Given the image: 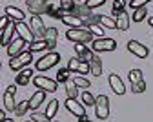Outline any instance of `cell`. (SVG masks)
Returning a JSON list of instances; mask_svg holds the SVG:
<instances>
[{
	"label": "cell",
	"mask_w": 153,
	"mask_h": 122,
	"mask_svg": "<svg viewBox=\"0 0 153 122\" xmlns=\"http://www.w3.org/2000/svg\"><path fill=\"white\" fill-rule=\"evenodd\" d=\"M66 38L75 44H88L93 40V33L88 28H69L66 33Z\"/></svg>",
	"instance_id": "cell-1"
},
{
	"label": "cell",
	"mask_w": 153,
	"mask_h": 122,
	"mask_svg": "<svg viewBox=\"0 0 153 122\" xmlns=\"http://www.w3.org/2000/svg\"><path fill=\"white\" fill-rule=\"evenodd\" d=\"M29 62H33V51H24V53L16 55L9 60V68L13 71H20L26 66H29Z\"/></svg>",
	"instance_id": "cell-2"
},
{
	"label": "cell",
	"mask_w": 153,
	"mask_h": 122,
	"mask_svg": "<svg viewBox=\"0 0 153 122\" xmlns=\"http://www.w3.org/2000/svg\"><path fill=\"white\" fill-rule=\"evenodd\" d=\"M60 62V55L59 53H55V51H51V53H48V55H44L40 60H36V69L38 71H48V69H51L53 66H56Z\"/></svg>",
	"instance_id": "cell-3"
},
{
	"label": "cell",
	"mask_w": 153,
	"mask_h": 122,
	"mask_svg": "<svg viewBox=\"0 0 153 122\" xmlns=\"http://www.w3.org/2000/svg\"><path fill=\"white\" fill-rule=\"evenodd\" d=\"M95 115L100 120H106L109 117V98L106 95H99L95 102Z\"/></svg>",
	"instance_id": "cell-4"
},
{
	"label": "cell",
	"mask_w": 153,
	"mask_h": 122,
	"mask_svg": "<svg viewBox=\"0 0 153 122\" xmlns=\"http://www.w3.org/2000/svg\"><path fill=\"white\" fill-rule=\"evenodd\" d=\"M29 28H31V31L35 33V36H38V40H44V36H46V33H48V28L44 26V20L40 18V15H33V16H31Z\"/></svg>",
	"instance_id": "cell-5"
},
{
	"label": "cell",
	"mask_w": 153,
	"mask_h": 122,
	"mask_svg": "<svg viewBox=\"0 0 153 122\" xmlns=\"http://www.w3.org/2000/svg\"><path fill=\"white\" fill-rule=\"evenodd\" d=\"M33 82H35V86H36L38 89H44V91H49V93L56 91V88H59V82H56V80L48 78V77H44V75L35 77V78H33Z\"/></svg>",
	"instance_id": "cell-6"
},
{
	"label": "cell",
	"mask_w": 153,
	"mask_h": 122,
	"mask_svg": "<svg viewBox=\"0 0 153 122\" xmlns=\"http://www.w3.org/2000/svg\"><path fill=\"white\" fill-rule=\"evenodd\" d=\"M115 48H117V42L113 38H104V36L93 40V44H91L93 51H113Z\"/></svg>",
	"instance_id": "cell-7"
},
{
	"label": "cell",
	"mask_w": 153,
	"mask_h": 122,
	"mask_svg": "<svg viewBox=\"0 0 153 122\" xmlns=\"http://www.w3.org/2000/svg\"><path fill=\"white\" fill-rule=\"evenodd\" d=\"M31 15H46L48 13V0H27L26 2Z\"/></svg>",
	"instance_id": "cell-8"
},
{
	"label": "cell",
	"mask_w": 153,
	"mask_h": 122,
	"mask_svg": "<svg viewBox=\"0 0 153 122\" xmlns=\"http://www.w3.org/2000/svg\"><path fill=\"white\" fill-rule=\"evenodd\" d=\"M128 51L133 53L135 57H139V58H146L149 55V49L144 44L137 42V40H129V42H128Z\"/></svg>",
	"instance_id": "cell-9"
},
{
	"label": "cell",
	"mask_w": 153,
	"mask_h": 122,
	"mask_svg": "<svg viewBox=\"0 0 153 122\" xmlns=\"http://www.w3.org/2000/svg\"><path fill=\"white\" fill-rule=\"evenodd\" d=\"M66 108H68V111L69 113H73L75 117H86V108L82 106V104H79V100L76 98H68L66 100Z\"/></svg>",
	"instance_id": "cell-10"
},
{
	"label": "cell",
	"mask_w": 153,
	"mask_h": 122,
	"mask_svg": "<svg viewBox=\"0 0 153 122\" xmlns=\"http://www.w3.org/2000/svg\"><path fill=\"white\" fill-rule=\"evenodd\" d=\"M16 26V33H18V36L20 38H24L26 42H35V33L31 31V28L27 26V24H24V22H16L15 24Z\"/></svg>",
	"instance_id": "cell-11"
},
{
	"label": "cell",
	"mask_w": 153,
	"mask_h": 122,
	"mask_svg": "<svg viewBox=\"0 0 153 122\" xmlns=\"http://www.w3.org/2000/svg\"><path fill=\"white\" fill-rule=\"evenodd\" d=\"M24 46H26V40H24V38H20V36H16L13 42L7 46V53H9V57L13 58V57H16V55L24 53Z\"/></svg>",
	"instance_id": "cell-12"
},
{
	"label": "cell",
	"mask_w": 153,
	"mask_h": 122,
	"mask_svg": "<svg viewBox=\"0 0 153 122\" xmlns=\"http://www.w3.org/2000/svg\"><path fill=\"white\" fill-rule=\"evenodd\" d=\"M109 86H111V89L117 93V95H124V93H126V86H124L122 78H120L117 73H111V75H109Z\"/></svg>",
	"instance_id": "cell-13"
},
{
	"label": "cell",
	"mask_w": 153,
	"mask_h": 122,
	"mask_svg": "<svg viewBox=\"0 0 153 122\" xmlns=\"http://www.w3.org/2000/svg\"><path fill=\"white\" fill-rule=\"evenodd\" d=\"M75 51L76 55H79L80 60H84V62H91L93 60V49L91 48H86V44H75Z\"/></svg>",
	"instance_id": "cell-14"
},
{
	"label": "cell",
	"mask_w": 153,
	"mask_h": 122,
	"mask_svg": "<svg viewBox=\"0 0 153 122\" xmlns=\"http://www.w3.org/2000/svg\"><path fill=\"white\" fill-rule=\"evenodd\" d=\"M69 15H73V16H79L80 20H82V22H84V20L88 18V16H91L93 13H91V9L86 6V4H75V7L71 9V13Z\"/></svg>",
	"instance_id": "cell-15"
},
{
	"label": "cell",
	"mask_w": 153,
	"mask_h": 122,
	"mask_svg": "<svg viewBox=\"0 0 153 122\" xmlns=\"http://www.w3.org/2000/svg\"><path fill=\"white\" fill-rule=\"evenodd\" d=\"M15 33H16V26H15V22H11L4 31H2V46H9L13 40H15Z\"/></svg>",
	"instance_id": "cell-16"
},
{
	"label": "cell",
	"mask_w": 153,
	"mask_h": 122,
	"mask_svg": "<svg viewBox=\"0 0 153 122\" xmlns=\"http://www.w3.org/2000/svg\"><path fill=\"white\" fill-rule=\"evenodd\" d=\"M6 15L13 20V22H22V20L26 18L24 11L18 9V7H15V6H7V7H6Z\"/></svg>",
	"instance_id": "cell-17"
},
{
	"label": "cell",
	"mask_w": 153,
	"mask_h": 122,
	"mask_svg": "<svg viewBox=\"0 0 153 122\" xmlns=\"http://www.w3.org/2000/svg\"><path fill=\"white\" fill-rule=\"evenodd\" d=\"M44 98H46V91H44V89L35 91V93H33V97L29 98V108H31V109H36L38 106L44 102Z\"/></svg>",
	"instance_id": "cell-18"
},
{
	"label": "cell",
	"mask_w": 153,
	"mask_h": 122,
	"mask_svg": "<svg viewBox=\"0 0 153 122\" xmlns=\"http://www.w3.org/2000/svg\"><path fill=\"white\" fill-rule=\"evenodd\" d=\"M31 77H33V71H31V68H26V69H22L20 73L16 75V84H18V86H26V84H29Z\"/></svg>",
	"instance_id": "cell-19"
},
{
	"label": "cell",
	"mask_w": 153,
	"mask_h": 122,
	"mask_svg": "<svg viewBox=\"0 0 153 122\" xmlns=\"http://www.w3.org/2000/svg\"><path fill=\"white\" fill-rule=\"evenodd\" d=\"M89 73L93 75V77H100L102 75V60L97 57V55H95L93 57V60H91V62H89Z\"/></svg>",
	"instance_id": "cell-20"
},
{
	"label": "cell",
	"mask_w": 153,
	"mask_h": 122,
	"mask_svg": "<svg viewBox=\"0 0 153 122\" xmlns=\"http://www.w3.org/2000/svg\"><path fill=\"white\" fill-rule=\"evenodd\" d=\"M56 36H59V31H56L55 28H48V33H46L44 40L48 42V48H49V49L56 48Z\"/></svg>",
	"instance_id": "cell-21"
},
{
	"label": "cell",
	"mask_w": 153,
	"mask_h": 122,
	"mask_svg": "<svg viewBox=\"0 0 153 122\" xmlns=\"http://www.w3.org/2000/svg\"><path fill=\"white\" fill-rule=\"evenodd\" d=\"M16 104H15V93H11L9 89H6L4 93V109L6 111H15Z\"/></svg>",
	"instance_id": "cell-22"
},
{
	"label": "cell",
	"mask_w": 153,
	"mask_h": 122,
	"mask_svg": "<svg viewBox=\"0 0 153 122\" xmlns=\"http://www.w3.org/2000/svg\"><path fill=\"white\" fill-rule=\"evenodd\" d=\"M115 20H117V29L126 31V29L129 28V15H128L126 11H120V15L115 18Z\"/></svg>",
	"instance_id": "cell-23"
},
{
	"label": "cell",
	"mask_w": 153,
	"mask_h": 122,
	"mask_svg": "<svg viewBox=\"0 0 153 122\" xmlns=\"http://www.w3.org/2000/svg\"><path fill=\"white\" fill-rule=\"evenodd\" d=\"M62 22L66 24V26H69V28H82L84 26V22L79 18V16H73V15H66L64 18H62Z\"/></svg>",
	"instance_id": "cell-24"
},
{
	"label": "cell",
	"mask_w": 153,
	"mask_h": 122,
	"mask_svg": "<svg viewBox=\"0 0 153 122\" xmlns=\"http://www.w3.org/2000/svg\"><path fill=\"white\" fill-rule=\"evenodd\" d=\"M66 86V93H68V98H76L79 97V86H76L73 80H68L64 84Z\"/></svg>",
	"instance_id": "cell-25"
},
{
	"label": "cell",
	"mask_w": 153,
	"mask_h": 122,
	"mask_svg": "<svg viewBox=\"0 0 153 122\" xmlns=\"http://www.w3.org/2000/svg\"><path fill=\"white\" fill-rule=\"evenodd\" d=\"M128 78H129V84H139V82H142V80H144L140 69H131L128 73Z\"/></svg>",
	"instance_id": "cell-26"
},
{
	"label": "cell",
	"mask_w": 153,
	"mask_h": 122,
	"mask_svg": "<svg viewBox=\"0 0 153 122\" xmlns=\"http://www.w3.org/2000/svg\"><path fill=\"white\" fill-rule=\"evenodd\" d=\"M100 26L108 28V29H115L117 28V20L111 18V16H106V15H100Z\"/></svg>",
	"instance_id": "cell-27"
},
{
	"label": "cell",
	"mask_w": 153,
	"mask_h": 122,
	"mask_svg": "<svg viewBox=\"0 0 153 122\" xmlns=\"http://www.w3.org/2000/svg\"><path fill=\"white\" fill-rule=\"evenodd\" d=\"M42 49H49L46 40H35V42L29 44V51H33V53L35 51H42Z\"/></svg>",
	"instance_id": "cell-28"
},
{
	"label": "cell",
	"mask_w": 153,
	"mask_h": 122,
	"mask_svg": "<svg viewBox=\"0 0 153 122\" xmlns=\"http://www.w3.org/2000/svg\"><path fill=\"white\" fill-rule=\"evenodd\" d=\"M27 109H29V102H27V100H22V102H18V104H16V108H15V115H16V117H24Z\"/></svg>",
	"instance_id": "cell-29"
},
{
	"label": "cell",
	"mask_w": 153,
	"mask_h": 122,
	"mask_svg": "<svg viewBox=\"0 0 153 122\" xmlns=\"http://www.w3.org/2000/svg\"><path fill=\"white\" fill-rule=\"evenodd\" d=\"M73 82L79 86V88H82V89H88L89 86H91V82L86 78V77H82V75H76V77H73Z\"/></svg>",
	"instance_id": "cell-30"
},
{
	"label": "cell",
	"mask_w": 153,
	"mask_h": 122,
	"mask_svg": "<svg viewBox=\"0 0 153 122\" xmlns=\"http://www.w3.org/2000/svg\"><path fill=\"white\" fill-rule=\"evenodd\" d=\"M56 82L59 84H66L68 80H69V69L68 68H64V69H59V73H56Z\"/></svg>",
	"instance_id": "cell-31"
},
{
	"label": "cell",
	"mask_w": 153,
	"mask_h": 122,
	"mask_svg": "<svg viewBox=\"0 0 153 122\" xmlns=\"http://www.w3.org/2000/svg\"><path fill=\"white\" fill-rule=\"evenodd\" d=\"M56 111H59V100H51V102L48 104V108H46V115L49 118H53L56 115Z\"/></svg>",
	"instance_id": "cell-32"
},
{
	"label": "cell",
	"mask_w": 153,
	"mask_h": 122,
	"mask_svg": "<svg viewBox=\"0 0 153 122\" xmlns=\"http://www.w3.org/2000/svg\"><path fill=\"white\" fill-rule=\"evenodd\" d=\"M80 68H82V60H80V58H71L69 62H68V69H69V71L80 73Z\"/></svg>",
	"instance_id": "cell-33"
},
{
	"label": "cell",
	"mask_w": 153,
	"mask_h": 122,
	"mask_svg": "<svg viewBox=\"0 0 153 122\" xmlns=\"http://www.w3.org/2000/svg\"><path fill=\"white\" fill-rule=\"evenodd\" d=\"M146 15H148V9H146V6H142V7H139V9H135V13H133V20L135 22H142V20L146 18Z\"/></svg>",
	"instance_id": "cell-34"
},
{
	"label": "cell",
	"mask_w": 153,
	"mask_h": 122,
	"mask_svg": "<svg viewBox=\"0 0 153 122\" xmlns=\"http://www.w3.org/2000/svg\"><path fill=\"white\" fill-rule=\"evenodd\" d=\"M82 102L86 106H95V102H97V98H95L89 91H82Z\"/></svg>",
	"instance_id": "cell-35"
},
{
	"label": "cell",
	"mask_w": 153,
	"mask_h": 122,
	"mask_svg": "<svg viewBox=\"0 0 153 122\" xmlns=\"http://www.w3.org/2000/svg\"><path fill=\"white\" fill-rule=\"evenodd\" d=\"M95 24H100V15H91L84 20V26L89 28V26H95Z\"/></svg>",
	"instance_id": "cell-36"
},
{
	"label": "cell",
	"mask_w": 153,
	"mask_h": 122,
	"mask_svg": "<svg viewBox=\"0 0 153 122\" xmlns=\"http://www.w3.org/2000/svg\"><path fill=\"white\" fill-rule=\"evenodd\" d=\"M31 120H33V122H49L51 118H49L46 113H36V111H35V113L31 115Z\"/></svg>",
	"instance_id": "cell-37"
},
{
	"label": "cell",
	"mask_w": 153,
	"mask_h": 122,
	"mask_svg": "<svg viewBox=\"0 0 153 122\" xmlns=\"http://www.w3.org/2000/svg\"><path fill=\"white\" fill-rule=\"evenodd\" d=\"M126 6H128L126 0H113V11H117V13L124 11V7H126Z\"/></svg>",
	"instance_id": "cell-38"
},
{
	"label": "cell",
	"mask_w": 153,
	"mask_h": 122,
	"mask_svg": "<svg viewBox=\"0 0 153 122\" xmlns=\"http://www.w3.org/2000/svg\"><path fill=\"white\" fill-rule=\"evenodd\" d=\"M106 4V0H86V6L89 9H95V7H100Z\"/></svg>",
	"instance_id": "cell-39"
},
{
	"label": "cell",
	"mask_w": 153,
	"mask_h": 122,
	"mask_svg": "<svg viewBox=\"0 0 153 122\" xmlns=\"http://www.w3.org/2000/svg\"><path fill=\"white\" fill-rule=\"evenodd\" d=\"M131 91L133 93H144L146 91V82L142 80V82H139V84H131Z\"/></svg>",
	"instance_id": "cell-40"
},
{
	"label": "cell",
	"mask_w": 153,
	"mask_h": 122,
	"mask_svg": "<svg viewBox=\"0 0 153 122\" xmlns=\"http://www.w3.org/2000/svg\"><path fill=\"white\" fill-rule=\"evenodd\" d=\"M60 6H62V9L71 13V9L75 7V0H60Z\"/></svg>",
	"instance_id": "cell-41"
},
{
	"label": "cell",
	"mask_w": 153,
	"mask_h": 122,
	"mask_svg": "<svg viewBox=\"0 0 153 122\" xmlns=\"http://www.w3.org/2000/svg\"><path fill=\"white\" fill-rule=\"evenodd\" d=\"M88 29H89V31H91L93 35H97V36H102V35H104V29H102V26H100V24H95V26H89Z\"/></svg>",
	"instance_id": "cell-42"
},
{
	"label": "cell",
	"mask_w": 153,
	"mask_h": 122,
	"mask_svg": "<svg viewBox=\"0 0 153 122\" xmlns=\"http://www.w3.org/2000/svg\"><path fill=\"white\" fill-rule=\"evenodd\" d=\"M11 22H13V20H11L7 15H4L2 18H0V33H2V31H4V29H6V28L11 24Z\"/></svg>",
	"instance_id": "cell-43"
},
{
	"label": "cell",
	"mask_w": 153,
	"mask_h": 122,
	"mask_svg": "<svg viewBox=\"0 0 153 122\" xmlns=\"http://www.w3.org/2000/svg\"><path fill=\"white\" fill-rule=\"evenodd\" d=\"M148 4V0H131L129 2V6L133 7V9H139V7H142V6H146Z\"/></svg>",
	"instance_id": "cell-44"
},
{
	"label": "cell",
	"mask_w": 153,
	"mask_h": 122,
	"mask_svg": "<svg viewBox=\"0 0 153 122\" xmlns=\"http://www.w3.org/2000/svg\"><path fill=\"white\" fill-rule=\"evenodd\" d=\"M4 118H7V117H6V109H4V111H0V122H2Z\"/></svg>",
	"instance_id": "cell-45"
},
{
	"label": "cell",
	"mask_w": 153,
	"mask_h": 122,
	"mask_svg": "<svg viewBox=\"0 0 153 122\" xmlns=\"http://www.w3.org/2000/svg\"><path fill=\"white\" fill-rule=\"evenodd\" d=\"M79 122H93V120H89L88 117H80V118H79Z\"/></svg>",
	"instance_id": "cell-46"
},
{
	"label": "cell",
	"mask_w": 153,
	"mask_h": 122,
	"mask_svg": "<svg viewBox=\"0 0 153 122\" xmlns=\"http://www.w3.org/2000/svg\"><path fill=\"white\" fill-rule=\"evenodd\" d=\"M148 22H149V26L153 28V16H151V18H148Z\"/></svg>",
	"instance_id": "cell-47"
},
{
	"label": "cell",
	"mask_w": 153,
	"mask_h": 122,
	"mask_svg": "<svg viewBox=\"0 0 153 122\" xmlns=\"http://www.w3.org/2000/svg\"><path fill=\"white\" fill-rule=\"evenodd\" d=\"M2 122H13V120H11V118H4Z\"/></svg>",
	"instance_id": "cell-48"
},
{
	"label": "cell",
	"mask_w": 153,
	"mask_h": 122,
	"mask_svg": "<svg viewBox=\"0 0 153 122\" xmlns=\"http://www.w3.org/2000/svg\"><path fill=\"white\" fill-rule=\"evenodd\" d=\"M26 122H33V120H26Z\"/></svg>",
	"instance_id": "cell-49"
},
{
	"label": "cell",
	"mask_w": 153,
	"mask_h": 122,
	"mask_svg": "<svg viewBox=\"0 0 153 122\" xmlns=\"http://www.w3.org/2000/svg\"><path fill=\"white\" fill-rule=\"evenodd\" d=\"M148 2H151V0H148Z\"/></svg>",
	"instance_id": "cell-50"
}]
</instances>
